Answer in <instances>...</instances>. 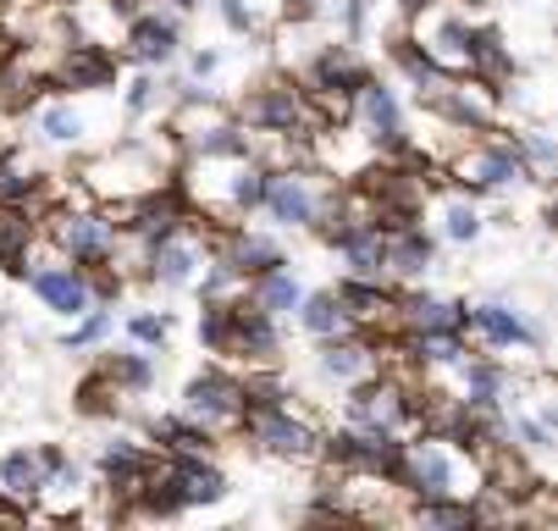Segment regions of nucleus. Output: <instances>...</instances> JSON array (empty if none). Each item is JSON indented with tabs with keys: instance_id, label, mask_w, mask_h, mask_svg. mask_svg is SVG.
<instances>
[{
	"instance_id": "1",
	"label": "nucleus",
	"mask_w": 558,
	"mask_h": 531,
	"mask_svg": "<svg viewBox=\"0 0 558 531\" xmlns=\"http://www.w3.org/2000/svg\"><path fill=\"white\" fill-rule=\"evenodd\" d=\"M448 183H459V194H470V200H482V194H504L514 183H531V172L520 161L514 133L493 128V133H482L475 149H464V156L448 161Z\"/></svg>"
},
{
	"instance_id": "2",
	"label": "nucleus",
	"mask_w": 558,
	"mask_h": 531,
	"mask_svg": "<svg viewBox=\"0 0 558 531\" xmlns=\"http://www.w3.org/2000/svg\"><path fill=\"white\" fill-rule=\"evenodd\" d=\"M238 432H250V443H255L260 454H271V460H293V466L322 460V426L304 421V415H293V405L250 410Z\"/></svg>"
},
{
	"instance_id": "3",
	"label": "nucleus",
	"mask_w": 558,
	"mask_h": 531,
	"mask_svg": "<svg viewBox=\"0 0 558 531\" xmlns=\"http://www.w3.org/2000/svg\"><path fill=\"white\" fill-rule=\"evenodd\" d=\"M322 172L315 167H266V189H260V210L282 227V233H304L322 210Z\"/></svg>"
},
{
	"instance_id": "4",
	"label": "nucleus",
	"mask_w": 558,
	"mask_h": 531,
	"mask_svg": "<svg viewBox=\"0 0 558 531\" xmlns=\"http://www.w3.org/2000/svg\"><path fill=\"white\" fill-rule=\"evenodd\" d=\"M23 282L34 288V299L50 311V316H61V322H77L89 305H95V293H89V271L84 266H72L66 255H45V261H34V250H28V261H23Z\"/></svg>"
},
{
	"instance_id": "5",
	"label": "nucleus",
	"mask_w": 558,
	"mask_h": 531,
	"mask_svg": "<svg viewBox=\"0 0 558 531\" xmlns=\"http://www.w3.org/2000/svg\"><path fill=\"white\" fill-rule=\"evenodd\" d=\"M178 410H183L189 421H199L205 432H238V426H244V376H232V371H221V365L189 376Z\"/></svg>"
},
{
	"instance_id": "6",
	"label": "nucleus",
	"mask_w": 558,
	"mask_h": 531,
	"mask_svg": "<svg viewBox=\"0 0 558 531\" xmlns=\"http://www.w3.org/2000/svg\"><path fill=\"white\" fill-rule=\"evenodd\" d=\"M464 333H475L487 349H547L542 322H531L520 305H504V299H482V305H464Z\"/></svg>"
},
{
	"instance_id": "7",
	"label": "nucleus",
	"mask_w": 558,
	"mask_h": 531,
	"mask_svg": "<svg viewBox=\"0 0 558 531\" xmlns=\"http://www.w3.org/2000/svg\"><path fill=\"white\" fill-rule=\"evenodd\" d=\"M128 34H122V61H133V67H167L172 56H178V45H183V12H133L128 23H122Z\"/></svg>"
},
{
	"instance_id": "8",
	"label": "nucleus",
	"mask_w": 558,
	"mask_h": 531,
	"mask_svg": "<svg viewBox=\"0 0 558 531\" xmlns=\"http://www.w3.org/2000/svg\"><path fill=\"white\" fill-rule=\"evenodd\" d=\"M349 117H354V133L376 149V156H387V149H398V144L410 138L404 111H398V95L376 79V72L360 84V95H354V111H349Z\"/></svg>"
},
{
	"instance_id": "9",
	"label": "nucleus",
	"mask_w": 558,
	"mask_h": 531,
	"mask_svg": "<svg viewBox=\"0 0 558 531\" xmlns=\"http://www.w3.org/2000/svg\"><path fill=\"white\" fill-rule=\"evenodd\" d=\"M365 79H371V67L354 56L349 39L322 45V50L310 56V67H304V89H310L315 100H354Z\"/></svg>"
},
{
	"instance_id": "10",
	"label": "nucleus",
	"mask_w": 558,
	"mask_h": 531,
	"mask_svg": "<svg viewBox=\"0 0 558 531\" xmlns=\"http://www.w3.org/2000/svg\"><path fill=\"white\" fill-rule=\"evenodd\" d=\"M315 371H322L327 383L354 388V383H365V376L381 371V343H376L365 327L338 333V338H322V349H315Z\"/></svg>"
},
{
	"instance_id": "11",
	"label": "nucleus",
	"mask_w": 558,
	"mask_h": 531,
	"mask_svg": "<svg viewBox=\"0 0 558 531\" xmlns=\"http://www.w3.org/2000/svg\"><path fill=\"white\" fill-rule=\"evenodd\" d=\"M205 255H210V244H199V239L189 233V227H178V233L155 239V244L144 250V282H161V288H194V277H199Z\"/></svg>"
},
{
	"instance_id": "12",
	"label": "nucleus",
	"mask_w": 558,
	"mask_h": 531,
	"mask_svg": "<svg viewBox=\"0 0 558 531\" xmlns=\"http://www.w3.org/2000/svg\"><path fill=\"white\" fill-rule=\"evenodd\" d=\"M117 50L100 45V39H66L61 45V67H56V84L72 89V95H95V89H111L117 84Z\"/></svg>"
},
{
	"instance_id": "13",
	"label": "nucleus",
	"mask_w": 558,
	"mask_h": 531,
	"mask_svg": "<svg viewBox=\"0 0 558 531\" xmlns=\"http://www.w3.org/2000/svg\"><path fill=\"white\" fill-rule=\"evenodd\" d=\"M161 471L172 476L183 509H199V504H221L227 498V471L210 460V454H161Z\"/></svg>"
},
{
	"instance_id": "14",
	"label": "nucleus",
	"mask_w": 558,
	"mask_h": 531,
	"mask_svg": "<svg viewBox=\"0 0 558 531\" xmlns=\"http://www.w3.org/2000/svg\"><path fill=\"white\" fill-rule=\"evenodd\" d=\"M161 460L149 443H138V437H111L106 448H100V487L111 493V498H133V487L149 476V466Z\"/></svg>"
},
{
	"instance_id": "15",
	"label": "nucleus",
	"mask_w": 558,
	"mask_h": 531,
	"mask_svg": "<svg viewBox=\"0 0 558 531\" xmlns=\"http://www.w3.org/2000/svg\"><path fill=\"white\" fill-rule=\"evenodd\" d=\"M216 255L232 266V277H238V282H250V277H260V271H271V266H288V250H282V239H271V233H250L244 221H238V227H227Z\"/></svg>"
},
{
	"instance_id": "16",
	"label": "nucleus",
	"mask_w": 558,
	"mask_h": 531,
	"mask_svg": "<svg viewBox=\"0 0 558 531\" xmlns=\"http://www.w3.org/2000/svg\"><path fill=\"white\" fill-rule=\"evenodd\" d=\"M392 316L404 333H464V305L437 299L426 288H398L392 293Z\"/></svg>"
},
{
	"instance_id": "17",
	"label": "nucleus",
	"mask_w": 558,
	"mask_h": 531,
	"mask_svg": "<svg viewBox=\"0 0 558 531\" xmlns=\"http://www.w3.org/2000/svg\"><path fill=\"white\" fill-rule=\"evenodd\" d=\"M89 493H95V487H89V471H84V466L56 460V466L45 471L34 504H39L45 520H77V515H84V504H89Z\"/></svg>"
},
{
	"instance_id": "18",
	"label": "nucleus",
	"mask_w": 558,
	"mask_h": 531,
	"mask_svg": "<svg viewBox=\"0 0 558 531\" xmlns=\"http://www.w3.org/2000/svg\"><path fill=\"white\" fill-rule=\"evenodd\" d=\"M432 266H437V239L426 233L421 221H410V227H398V233H387V277H398V282H421Z\"/></svg>"
},
{
	"instance_id": "19",
	"label": "nucleus",
	"mask_w": 558,
	"mask_h": 531,
	"mask_svg": "<svg viewBox=\"0 0 558 531\" xmlns=\"http://www.w3.org/2000/svg\"><path fill=\"white\" fill-rule=\"evenodd\" d=\"M45 482V460H39V448H12L7 460H0V504H12V509H34V493Z\"/></svg>"
},
{
	"instance_id": "20",
	"label": "nucleus",
	"mask_w": 558,
	"mask_h": 531,
	"mask_svg": "<svg viewBox=\"0 0 558 531\" xmlns=\"http://www.w3.org/2000/svg\"><path fill=\"white\" fill-rule=\"evenodd\" d=\"M144 437H149V448H155V454H210V448H216V432H205V426H199V421H189L183 410L155 415V421L144 426Z\"/></svg>"
},
{
	"instance_id": "21",
	"label": "nucleus",
	"mask_w": 558,
	"mask_h": 531,
	"mask_svg": "<svg viewBox=\"0 0 558 531\" xmlns=\"http://www.w3.org/2000/svg\"><path fill=\"white\" fill-rule=\"evenodd\" d=\"M34 244H39V210L34 205H0V266L23 277V261Z\"/></svg>"
},
{
	"instance_id": "22",
	"label": "nucleus",
	"mask_w": 558,
	"mask_h": 531,
	"mask_svg": "<svg viewBox=\"0 0 558 531\" xmlns=\"http://www.w3.org/2000/svg\"><path fill=\"white\" fill-rule=\"evenodd\" d=\"M299 327L322 343V338H338V333H354V316L343 311V299H338V288H315V293H304L299 299Z\"/></svg>"
},
{
	"instance_id": "23",
	"label": "nucleus",
	"mask_w": 558,
	"mask_h": 531,
	"mask_svg": "<svg viewBox=\"0 0 558 531\" xmlns=\"http://www.w3.org/2000/svg\"><path fill=\"white\" fill-rule=\"evenodd\" d=\"M244 293L255 299V305L266 311V316H293L299 311V299H304V282H299V271L293 266H271V271H260V277H250L244 282Z\"/></svg>"
},
{
	"instance_id": "24",
	"label": "nucleus",
	"mask_w": 558,
	"mask_h": 531,
	"mask_svg": "<svg viewBox=\"0 0 558 531\" xmlns=\"http://www.w3.org/2000/svg\"><path fill=\"white\" fill-rule=\"evenodd\" d=\"M39 138L56 144V149H77V144L89 138V111L77 106V100H56V106H45V111H39Z\"/></svg>"
},
{
	"instance_id": "25",
	"label": "nucleus",
	"mask_w": 558,
	"mask_h": 531,
	"mask_svg": "<svg viewBox=\"0 0 558 531\" xmlns=\"http://www.w3.org/2000/svg\"><path fill=\"white\" fill-rule=\"evenodd\" d=\"M387 56H392V67H398V72H404V79L415 84V95H426V89H437V84L448 79V72H442V67H437V61L421 50V39H415V34H398V39L387 45Z\"/></svg>"
},
{
	"instance_id": "26",
	"label": "nucleus",
	"mask_w": 558,
	"mask_h": 531,
	"mask_svg": "<svg viewBox=\"0 0 558 531\" xmlns=\"http://www.w3.org/2000/svg\"><path fill=\"white\" fill-rule=\"evenodd\" d=\"M100 371L117 383V394H149L155 388V360L133 343V349H111V354H100Z\"/></svg>"
},
{
	"instance_id": "27",
	"label": "nucleus",
	"mask_w": 558,
	"mask_h": 531,
	"mask_svg": "<svg viewBox=\"0 0 558 531\" xmlns=\"http://www.w3.org/2000/svg\"><path fill=\"white\" fill-rule=\"evenodd\" d=\"M482 233H487V221H482V210H475V200L470 194H453L442 205V239L448 244H475Z\"/></svg>"
},
{
	"instance_id": "28",
	"label": "nucleus",
	"mask_w": 558,
	"mask_h": 531,
	"mask_svg": "<svg viewBox=\"0 0 558 531\" xmlns=\"http://www.w3.org/2000/svg\"><path fill=\"white\" fill-rule=\"evenodd\" d=\"M199 343H205L210 354H227V343H232V299H227V293L199 305Z\"/></svg>"
},
{
	"instance_id": "29",
	"label": "nucleus",
	"mask_w": 558,
	"mask_h": 531,
	"mask_svg": "<svg viewBox=\"0 0 558 531\" xmlns=\"http://www.w3.org/2000/svg\"><path fill=\"white\" fill-rule=\"evenodd\" d=\"M128 338L138 349H161L172 338V316L167 311H138V316H128Z\"/></svg>"
},
{
	"instance_id": "30",
	"label": "nucleus",
	"mask_w": 558,
	"mask_h": 531,
	"mask_svg": "<svg viewBox=\"0 0 558 531\" xmlns=\"http://www.w3.org/2000/svg\"><path fill=\"white\" fill-rule=\"evenodd\" d=\"M111 333V305H89L84 316H77V327L61 338V349H89V343H100Z\"/></svg>"
},
{
	"instance_id": "31",
	"label": "nucleus",
	"mask_w": 558,
	"mask_h": 531,
	"mask_svg": "<svg viewBox=\"0 0 558 531\" xmlns=\"http://www.w3.org/2000/svg\"><path fill=\"white\" fill-rule=\"evenodd\" d=\"M216 12H221V23L232 28V34H260V12L250 7V0H216Z\"/></svg>"
},
{
	"instance_id": "32",
	"label": "nucleus",
	"mask_w": 558,
	"mask_h": 531,
	"mask_svg": "<svg viewBox=\"0 0 558 531\" xmlns=\"http://www.w3.org/2000/svg\"><path fill=\"white\" fill-rule=\"evenodd\" d=\"M155 100H161V84H155L149 72H138V79L128 84V95H122V111L128 117H144V111H155Z\"/></svg>"
},
{
	"instance_id": "33",
	"label": "nucleus",
	"mask_w": 558,
	"mask_h": 531,
	"mask_svg": "<svg viewBox=\"0 0 558 531\" xmlns=\"http://www.w3.org/2000/svg\"><path fill=\"white\" fill-rule=\"evenodd\" d=\"M216 67H221V50H194V56H189V72H194V79H210Z\"/></svg>"
}]
</instances>
